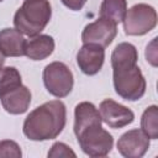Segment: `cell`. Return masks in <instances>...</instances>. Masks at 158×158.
Returning <instances> with one entry per match:
<instances>
[{
  "instance_id": "obj_1",
  "label": "cell",
  "mask_w": 158,
  "mask_h": 158,
  "mask_svg": "<svg viewBox=\"0 0 158 158\" xmlns=\"http://www.w3.org/2000/svg\"><path fill=\"white\" fill-rule=\"evenodd\" d=\"M65 122V105L60 100H51L40 105L27 115L22 131L31 141H48L59 136Z\"/></svg>"
},
{
  "instance_id": "obj_2",
  "label": "cell",
  "mask_w": 158,
  "mask_h": 158,
  "mask_svg": "<svg viewBox=\"0 0 158 158\" xmlns=\"http://www.w3.org/2000/svg\"><path fill=\"white\" fill-rule=\"evenodd\" d=\"M52 9L48 0H25L15 12V28L28 37L40 35L48 25Z\"/></svg>"
},
{
  "instance_id": "obj_3",
  "label": "cell",
  "mask_w": 158,
  "mask_h": 158,
  "mask_svg": "<svg viewBox=\"0 0 158 158\" xmlns=\"http://www.w3.org/2000/svg\"><path fill=\"white\" fill-rule=\"evenodd\" d=\"M115 91L125 100H139L146 93V79L138 65H128L112 69Z\"/></svg>"
},
{
  "instance_id": "obj_4",
  "label": "cell",
  "mask_w": 158,
  "mask_h": 158,
  "mask_svg": "<svg viewBox=\"0 0 158 158\" xmlns=\"http://www.w3.org/2000/svg\"><path fill=\"white\" fill-rule=\"evenodd\" d=\"M75 136L81 151L93 158L107 156L114 146L112 136L104 130L101 125L89 126Z\"/></svg>"
},
{
  "instance_id": "obj_5",
  "label": "cell",
  "mask_w": 158,
  "mask_h": 158,
  "mask_svg": "<svg viewBox=\"0 0 158 158\" xmlns=\"http://www.w3.org/2000/svg\"><path fill=\"white\" fill-rule=\"evenodd\" d=\"M122 22L126 35L143 36L156 27L157 12L148 4H136L126 11Z\"/></svg>"
},
{
  "instance_id": "obj_6",
  "label": "cell",
  "mask_w": 158,
  "mask_h": 158,
  "mask_svg": "<svg viewBox=\"0 0 158 158\" xmlns=\"http://www.w3.org/2000/svg\"><path fill=\"white\" fill-rule=\"evenodd\" d=\"M43 84L47 91L56 98L69 95L74 85L72 70L62 62H52L43 69Z\"/></svg>"
},
{
  "instance_id": "obj_7",
  "label": "cell",
  "mask_w": 158,
  "mask_h": 158,
  "mask_svg": "<svg viewBox=\"0 0 158 158\" xmlns=\"http://www.w3.org/2000/svg\"><path fill=\"white\" fill-rule=\"evenodd\" d=\"M116 35L117 25L106 19L100 17L84 27L81 33V41L83 43H94L105 48L109 44H111Z\"/></svg>"
},
{
  "instance_id": "obj_8",
  "label": "cell",
  "mask_w": 158,
  "mask_h": 158,
  "mask_svg": "<svg viewBox=\"0 0 158 158\" xmlns=\"http://www.w3.org/2000/svg\"><path fill=\"white\" fill-rule=\"evenodd\" d=\"M99 112L101 120L111 128H122L135 120V114L131 109L114 101L112 99H105L100 102Z\"/></svg>"
},
{
  "instance_id": "obj_9",
  "label": "cell",
  "mask_w": 158,
  "mask_h": 158,
  "mask_svg": "<svg viewBox=\"0 0 158 158\" xmlns=\"http://www.w3.org/2000/svg\"><path fill=\"white\" fill-rule=\"evenodd\" d=\"M149 148V138L138 128L125 132L117 141V151L126 158H141Z\"/></svg>"
},
{
  "instance_id": "obj_10",
  "label": "cell",
  "mask_w": 158,
  "mask_h": 158,
  "mask_svg": "<svg viewBox=\"0 0 158 158\" xmlns=\"http://www.w3.org/2000/svg\"><path fill=\"white\" fill-rule=\"evenodd\" d=\"M105 60L104 47L94 43H84L77 53V63L79 69L86 75H95L102 68Z\"/></svg>"
},
{
  "instance_id": "obj_11",
  "label": "cell",
  "mask_w": 158,
  "mask_h": 158,
  "mask_svg": "<svg viewBox=\"0 0 158 158\" xmlns=\"http://www.w3.org/2000/svg\"><path fill=\"white\" fill-rule=\"evenodd\" d=\"M31 98L32 95L30 89L21 84L20 86L4 94L0 98V100L6 112L11 115H21L27 111L31 104Z\"/></svg>"
},
{
  "instance_id": "obj_12",
  "label": "cell",
  "mask_w": 158,
  "mask_h": 158,
  "mask_svg": "<svg viewBox=\"0 0 158 158\" xmlns=\"http://www.w3.org/2000/svg\"><path fill=\"white\" fill-rule=\"evenodd\" d=\"M26 40L16 28H4L0 31V53L4 57L25 56Z\"/></svg>"
},
{
  "instance_id": "obj_13",
  "label": "cell",
  "mask_w": 158,
  "mask_h": 158,
  "mask_svg": "<svg viewBox=\"0 0 158 158\" xmlns=\"http://www.w3.org/2000/svg\"><path fill=\"white\" fill-rule=\"evenodd\" d=\"M102 120L99 110L89 101L79 102L74 109V133L78 135L89 126L101 125Z\"/></svg>"
},
{
  "instance_id": "obj_14",
  "label": "cell",
  "mask_w": 158,
  "mask_h": 158,
  "mask_svg": "<svg viewBox=\"0 0 158 158\" xmlns=\"http://www.w3.org/2000/svg\"><path fill=\"white\" fill-rule=\"evenodd\" d=\"M54 51V40L48 35H37L26 41L25 56L32 60H43Z\"/></svg>"
},
{
  "instance_id": "obj_15",
  "label": "cell",
  "mask_w": 158,
  "mask_h": 158,
  "mask_svg": "<svg viewBox=\"0 0 158 158\" xmlns=\"http://www.w3.org/2000/svg\"><path fill=\"white\" fill-rule=\"evenodd\" d=\"M137 60H138L137 48L132 43H128V42L118 43L111 54L112 69L128 67V65H136Z\"/></svg>"
},
{
  "instance_id": "obj_16",
  "label": "cell",
  "mask_w": 158,
  "mask_h": 158,
  "mask_svg": "<svg viewBox=\"0 0 158 158\" xmlns=\"http://www.w3.org/2000/svg\"><path fill=\"white\" fill-rule=\"evenodd\" d=\"M126 11H127L126 0H102L100 6V17L106 19L117 25L123 20Z\"/></svg>"
},
{
  "instance_id": "obj_17",
  "label": "cell",
  "mask_w": 158,
  "mask_h": 158,
  "mask_svg": "<svg viewBox=\"0 0 158 158\" xmlns=\"http://www.w3.org/2000/svg\"><path fill=\"white\" fill-rule=\"evenodd\" d=\"M141 130L149 139L158 138V107L157 105L148 106L141 117Z\"/></svg>"
},
{
  "instance_id": "obj_18",
  "label": "cell",
  "mask_w": 158,
  "mask_h": 158,
  "mask_svg": "<svg viewBox=\"0 0 158 158\" xmlns=\"http://www.w3.org/2000/svg\"><path fill=\"white\" fill-rule=\"evenodd\" d=\"M21 84V74L15 67L0 68V98Z\"/></svg>"
},
{
  "instance_id": "obj_19",
  "label": "cell",
  "mask_w": 158,
  "mask_h": 158,
  "mask_svg": "<svg viewBox=\"0 0 158 158\" xmlns=\"http://www.w3.org/2000/svg\"><path fill=\"white\" fill-rule=\"evenodd\" d=\"M22 156L20 146L11 139L0 141V158L2 157H11V158H20Z\"/></svg>"
},
{
  "instance_id": "obj_20",
  "label": "cell",
  "mask_w": 158,
  "mask_h": 158,
  "mask_svg": "<svg viewBox=\"0 0 158 158\" xmlns=\"http://www.w3.org/2000/svg\"><path fill=\"white\" fill-rule=\"evenodd\" d=\"M47 156L49 158H58V157H64V158L73 157V158H75L77 157V154L72 151V148L63 142H56L51 147V151L48 152Z\"/></svg>"
},
{
  "instance_id": "obj_21",
  "label": "cell",
  "mask_w": 158,
  "mask_h": 158,
  "mask_svg": "<svg viewBox=\"0 0 158 158\" xmlns=\"http://www.w3.org/2000/svg\"><path fill=\"white\" fill-rule=\"evenodd\" d=\"M156 42L157 38H153L152 42L146 48V58L147 62H149L153 67H157V49H156Z\"/></svg>"
},
{
  "instance_id": "obj_22",
  "label": "cell",
  "mask_w": 158,
  "mask_h": 158,
  "mask_svg": "<svg viewBox=\"0 0 158 158\" xmlns=\"http://www.w3.org/2000/svg\"><path fill=\"white\" fill-rule=\"evenodd\" d=\"M86 1H88V0H62L63 5L67 6L69 10H73V11H79V10H81Z\"/></svg>"
},
{
  "instance_id": "obj_23",
  "label": "cell",
  "mask_w": 158,
  "mask_h": 158,
  "mask_svg": "<svg viewBox=\"0 0 158 158\" xmlns=\"http://www.w3.org/2000/svg\"><path fill=\"white\" fill-rule=\"evenodd\" d=\"M4 63H5V57H4V56L0 53V68L4 65Z\"/></svg>"
},
{
  "instance_id": "obj_24",
  "label": "cell",
  "mask_w": 158,
  "mask_h": 158,
  "mask_svg": "<svg viewBox=\"0 0 158 158\" xmlns=\"http://www.w3.org/2000/svg\"><path fill=\"white\" fill-rule=\"evenodd\" d=\"M1 1H2V0H0V2H1Z\"/></svg>"
}]
</instances>
